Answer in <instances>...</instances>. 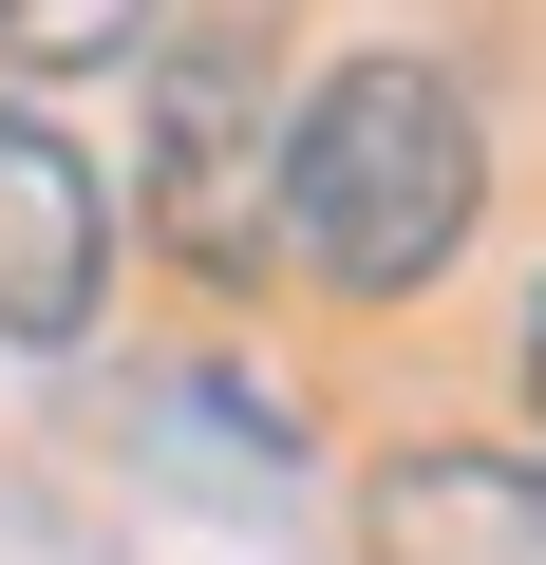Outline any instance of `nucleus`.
Here are the masks:
<instances>
[{"label": "nucleus", "instance_id": "1", "mask_svg": "<svg viewBox=\"0 0 546 565\" xmlns=\"http://www.w3.org/2000/svg\"><path fill=\"white\" fill-rule=\"evenodd\" d=\"M490 207V132L433 57H340L283 114V245L340 282V302H415V282L471 245Z\"/></svg>", "mask_w": 546, "mask_h": 565}, {"label": "nucleus", "instance_id": "2", "mask_svg": "<svg viewBox=\"0 0 546 565\" xmlns=\"http://www.w3.org/2000/svg\"><path fill=\"white\" fill-rule=\"evenodd\" d=\"M264 226H283V95H264V39H170L151 76V245L189 282H245Z\"/></svg>", "mask_w": 546, "mask_h": 565}, {"label": "nucleus", "instance_id": "3", "mask_svg": "<svg viewBox=\"0 0 546 565\" xmlns=\"http://www.w3.org/2000/svg\"><path fill=\"white\" fill-rule=\"evenodd\" d=\"M95 282H114V189L57 114H0V340H95Z\"/></svg>", "mask_w": 546, "mask_h": 565}, {"label": "nucleus", "instance_id": "4", "mask_svg": "<svg viewBox=\"0 0 546 565\" xmlns=\"http://www.w3.org/2000/svg\"><path fill=\"white\" fill-rule=\"evenodd\" d=\"M358 565H546V471L490 434H415L358 490Z\"/></svg>", "mask_w": 546, "mask_h": 565}, {"label": "nucleus", "instance_id": "5", "mask_svg": "<svg viewBox=\"0 0 546 565\" xmlns=\"http://www.w3.org/2000/svg\"><path fill=\"white\" fill-rule=\"evenodd\" d=\"M151 39V0H0V57L20 76H76V57H132Z\"/></svg>", "mask_w": 546, "mask_h": 565}, {"label": "nucleus", "instance_id": "6", "mask_svg": "<svg viewBox=\"0 0 546 565\" xmlns=\"http://www.w3.org/2000/svg\"><path fill=\"white\" fill-rule=\"evenodd\" d=\"M527 415H546V302H527Z\"/></svg>", "mask_w": 546, "mask_h": 565}]
</instances>
